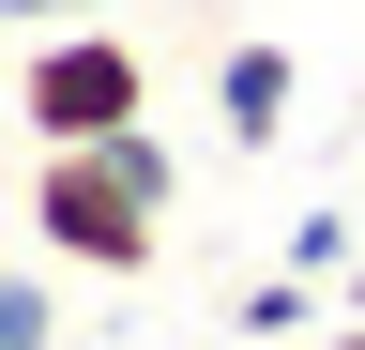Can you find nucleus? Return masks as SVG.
I'll return each instance as SVG.
<instances>
[{"mask_svg": "<svg viewBox=\"0 0 365 350\" xmlns=\"http://www.w3.org/2000/svg\"><path fill=\"white\" fill-rule=\"evenodd\" d=\"M335 289H350V320H365V259H350V274H335Z\"/></svg>", "mask_w": 365, "mask_h": 350, "instance_id": "8", "label": "nucleus"}, {"mask_svg": "<svg viewBox=\"0 0 365 350\" xmlns=\"http://www.w3.org/2000/svg\"><path fill=\"white\" fill-rule=\"evenodd\" d=\"M168 198H182V153L153 138V122L76 138V153H31V244L76 259V274H153Z\"/></svg>", "mask_w": 365, "mask_h": 350, "instance_id": "1", "label": "nucleus"}, {"mask_svg": "<svg viewBox=\"0 0 365 350\" xmlns=\"http://www.w3.org/2000/svg\"><path fill=\"white\" fill-rule=\"evenodd\" d=\"M16 31H76V16H107V0H0Z\"/></svg>", "mask_w": 365, "mask_h": 350, "instance_id": "7", "label": "nucleus"}, {"mask_svg": "<svg viewBox=\"0 0 365 350\" xmlns=\"http://www.w3.org/2000/svg\"><path fill=\"white\" fill-rule=\"evenodd\" d=\"M350 259H365V213H335V198H319V213H289V274H319V289H335Z\"/></svg>", "mask_w": 365, "mask_h": 350, "instance_id": "5", "label": "nucleus"}, {"mask_svg": "<svg viewBox=\"0 0 365 350\" xmlns=\"http://www.w3.org/2000/svg\"><path fill=\"white\" fill-rule=\"evenodd\" d=\"M289 107H304V61L274 46V31H259V46H228V61H213V122H228L244 153H274V138H289Z\"/></svg>", "mask_w": 365, "mask_h": 350, "instance_id": "3", "label": "nucleus"}, {"mask_svg": "<svg viewBox=\"0 0 365 350\" xmlns=\"http://www.w3.org/2000/svg\"><path fill=\"white\" fill-rule=\"evenodd\" d=\"M61 350H91V335H61Z\"/></svg>", "mask_w": 365, "mask_h": 350, "instance_id": "9", "label": "nucleus"}, {"mask_svg": "<svg viewBox=\"0 0 365 350\" xmlns=\"http://www.w3.org/2000/svg\"><path fill=\"white\" fill-rule=\"evenodd\" d=\"M228 320H244V335H304V320H319V274H289V259H274V274L228 304Z\"/></svg>", "mask_w": 365, "mask_h": 350, "instance_id": "6", "label": "nucleus"}, {"mask_svg": "<svg viewBox=\"0 0 365 350\" xmlns=\"http://www.w3.org/2000/svg\"><path fill=\"white\" fill-rule=\"evenodd\" d=\"M16 122H31V153H76V138L153 122V61H137V31H122V16L16 31Z\"/></svg>", "mask_w": 365, "mask_h": 350, "instance_id": "2", "label": "nucleus"}, {"mask_svg": "<svg viewBox=\"0 0 365 350\" xmlns=\"http://www.w3.org/2000/svg\"><path fill=\"white\" fill-rule=\"evenodd\" d=\"M0 350H61V289L31 259H0Z\"/></svg>", "mask_w": 365, "mask_h": 350, "instance_id": "4", "label": "nucleus"}]
</instances>
